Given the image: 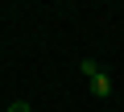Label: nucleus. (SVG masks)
I'll use <instances>...</instances> for the list:
<instances>
[{"instance_id": "f257e3e1", "label": "nucleus", "mask_w": 124, "mask_h": 112, "mask_svg": "<svg viewBox=\"0 0 124 112\" xmlns=\"http://www.w3.org/2000/svg\"><path fill=\"white\" fill-rule=\"evenodd\" d=\"M91 91H95L99 100H108V95H112V75H103V71H99V75L91 79Z\"/></svg>"}, {"instance_id": "f03ea898", "label": "nucleus", "mask_w": 124, "mask_h": 112, "mask_svg": "<svg viewBox=\"0 0 124 112\" xmlns=\"http://www.w3.org/2000/svg\"><path fill=\"white\" fill-rule=\"evenodd\" d=\"M79 67H83V75H87V79H95V75H99V62H95V58H83Z\"/></svg>"}, {"instance_id": "7ed1b4c3", "label": "nucleus", "mask_w": 124, "mask_h": 112, "mask_svg": "<svg viewBox=\"0 0 124 112\" xmlns=\"http://www.w3.org/2000/svg\"><path fill=\"white\" fill-rule=\"evenodd\" d=\"M8 112H29V104H25V100H13V104H8Z\"/></svg>"}]
</instances>
